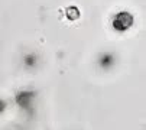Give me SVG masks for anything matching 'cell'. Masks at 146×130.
Masks as SVG:
<instances>
[{
    "label": "cell",
    "instance_id": "cell-3",
    "mask_svg": "<svg viewBox=\"0 0 146 130\" xmlns=\"http://www.w3.org/2000/svg\"><path fill=\"white\" fill-rule=\"evenodd\" d=\"M6 110V101L5 100H0V113H3Z\"/></svg>",
    "mask_w": 146,
    "mask_h": 130
},
{
    "label": "cell",
    "instance_id": "cell-2",
    "mask_svg": "<svg viewBox=\"0 0 146 130\" xmlns=\"http://www.w3.org/2000/svg\"><path fill=\"white\" fill-rule=\"evenodd\" d=\"M32 100H33V98H32V94L28 93V91L19 93V94L16 96V101H17V104H19L20 107H23V108H26V107L31 104Z\"/></svg>",
    "mask_w": 146,
    "mask_h": 130
},
{
    "label": "cell",
    "instance_id": "cell-1",
    "mask_svg": "<svg viewBox=\"0 0 146 130\" xmlns=\"http://www.w3.org/2000/svg\"><path fill=\"white\" fill-rule=\"evenodd\" d=\"M132 22H133V19H132V16H130L129 13H120V15H117L116 19H114V26H116L117 29H121V31H123V29L129 28Z\"/></svg>",
    "mask_w": 146,
    "mask_h": 130
}]
</instances>
